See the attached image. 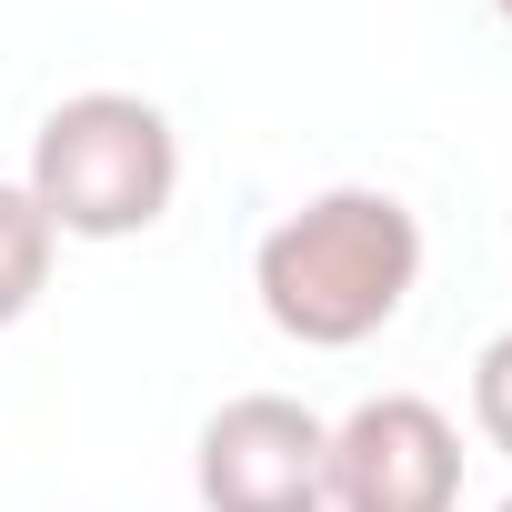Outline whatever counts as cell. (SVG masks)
Here are the masks:
<instances>
[{"mask_svg": "<svg viewBox=\"0 0 512 512\" xmlns=\"http://www.w3.org/2000/svg\"><path fill=\"white\" fill-rule=\"evenodd\" d=\"M422 282V221L402 191L382 181H332L302 211H282L251 251V292H262V322L302 352H352L382 322H402Z\"/></svg>", "mask_w": 512, "mask_h": 512, "instance_id": "obj_1", "label": "cell"}, {"mask_svg": "<svg viewBox=\"0 0 512 512\" xmlns=\"http://www.w3.org/2000/svg\"><path fill=\"white\" fill-rule=\"evenodd\" d=\"M21 191L61 241H141L181 191V131L141 91H71L41 111Z\"/></svg>", "mask_w": 512, "mask_h": 512, "instance_id": "obj_2", "label": "cell"}, {"mask_svg": "<svg viewBox=\"0 0 512 512\" xmlns=\"http://www.w3.org/2000/svg\"><path fill=\"white\" fill-rule=\"evenodd\" d=\"M201 512H332V422L292 392H231L191 442Z\"/></svg>", "mask_w": 512, "mask_h": 512, "instance_id": "obj_3", "label": "cell"}, {"mask_svg": "<svg viewBox=\"0 0 512 512\" xmlns=\"http://www.w3.org/2000/svg\"><path fill=\"white\" fill-rule=\"evenodd\" d=\"M462 432L422 392H372L332 422V512H452Z\"/></svg>", "mask_w": 512, "mask_h": 512, "instance_id": "obj_4", "label": "cell"}, {"mask_svg": "<svg viewBox=\"0 0 512 512\" xmlns=\"http://www.w3.org/2000/svg\"><path fill=\"white\" fill-rule=\"evenodd\" d=\"M51 251H61V231L41 221V201H31L21 181H0V332L41 312V292H51Z\"/></svg>", "mask_w": 512, "mask_h": 512, "instance_id": "obj_5", "label": "cell"}, {"mask_svg": "<svg viewBox=\"0 0 512 512\" xmlns=\"http://www.w3.org/2000/svg\"><path fill=\"white\" fill-rule=\"evenodd\" d=\"M472 432L512 462V332H492V342L472 352Z\"/></svg>", "mask_w": 512, "mask_h": 512, "instance_id": "obj_6", "label": "cell"}, {"mask_svg": "<svg viewBox=\"0 0 512 512\" xmlns=\"http://www.w3.org/2000/svg\"><path fill=\"white\" fill-rule=\"evenodd\" d=\"M492 11H502V31H512V0H492Z\"/></svg>", "mask_w": 512, "mask_h": 512, "instance_id": "obj_7", "label": "cell"}, {"mask_svg": "<svg viewBox=\"0 0 512 512\" xmlns=\"http://www.w3.org/2000/svg\"><path fill=\"white\" fill-rule=\"evenodd\" d=\"M492 512H512V492H502V502H492Z\"/></svg>", "mask_w": 512, "mask_h": 512, "instance_id": "obj_8", "label": "cell"}]
</instances>
